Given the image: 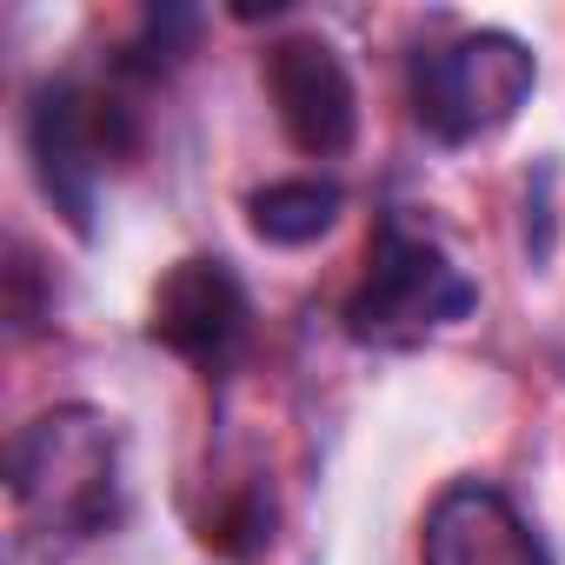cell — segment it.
<instances>
[{
  "mask_svg": "<svg viewBox=\"0 0 565 565\" xmlns=\"http://www.w3.org/2000/svg\"><path fill=\"white\" fill-rule=\"evenodd\" d=\"M8 499L21 532L74 545L120 519V426L94 406H54L8 446Z\"/></svg>",
  "mask_w": 565,
  "mask_h": 565,
  "instance_id": "cell-1",
  "label": "cell"
},
{
  "mask_svg": "<svg viewBox=\"0 0 565 565\" xmlns=\"http://www.w3.org/2000/svg\"><path fill=\"white\" fill-rule=\"evenodd\" d=\"M472 307H479V287L452 266V253L433 233H419L406 213H386L373 233V253H366V279L347 300V333L360 347L406 353V347H426L433 333L459 327Z\"/></svg>",
  "mask_w": 565,
  "mask_h": 565,
  "instance_id": "cell-2",
  "label": "cell"
},
{
  "mask_svg": "<svg viewBox=\"0 0 565 565\" xmlns=\"http://www.w3.org/2000/svg\"><path fill=\"white\" fill-rule=\"evenodd\" d=\"M532 81L539 67L519 34L472 28V34H452L413 54V114L433 140L466 147V140L499 134L532 100Z\"/></svg>",
  "mask_w": 565,
  "mask_h": 565,
  "instance_id": "cell-3",
  "label": "cell"
},
{
  "mask_svg": "<svg viewBox=\"0 0 565 565\" xmlns=\"http://www.w3.org/2000/svg\"><path fill=\"white\" fill-rule=\"evenodd\" d=\"M28 147H34V167H41V186L61 200V213L87 233L94 226V186L107 167H120L134 147H140V127L134 114L100 94V87H81V81H54L34 94V114H28Z\"/></svg>",
  "mask_w": 565,
  "mask_h": 565,
  "instance_id": "cell-4",
  "label": "cell"
},
{
  "mask_svg": "<svg viewBox=\"0 0 565 565\" xmlns=\"http://www.w3.org/2000/svg\"><path fill=\"white\" fill-rule=\"evenodd\" d=\"M266 94L279 107V127L287 140L313 160H333L353 147L360 134V94H353V74L347 61L320 41V34H294L266 54Z\"/></svg>",
  "mask_w": 565,
  "mask_h": 565,
  "instance_id": "cell-5",
  "label": "cell"
},
{
  "mask_svg": "<svg viewBox=\"0 0 565 565\" xmlns=\"http://www.w3.org/2000/svg\"><path fill=\"white\" fill-rule=\"evenodd\" d=\"M246 320H253V307L226 259H180L153 294V340L206 373H220L239 353Z\"/></svg>",
  "mask_w": 565,
  "mask_h": 565,
  "instance_id": "cell-6",
  "label": "cell"
},
{
  "mask_svg": "<svg viewBox=\"0 0 565 565\" xmlns=\"http://www.w3.org/2000/svg\"><path fill=\"white\" fill-rule=\"evenodd\" d=\"M419 552L426 565H552L532 519L486 479H459L433 499Z\"/></svg>",
  "mask_w": 565,
  "mask_h": 565,
  "instance_id": "cell-7",
  "label": "cell"
},
{
  "mask_svg": "<svg viewBox=\"0 0 565 565\" xmlns=\"http://www.w3.org/2000/svg\"><path fill=\"white\" fill-rule=\"evenodd\" d=\"M340 186L333 180H273V186H259L253 193V233L259 239H273V246H307V239H320V233H333V220H340Z\"/></svg>",
  "mask_w": 565,
  "mask_h": 565,
  "instance_id": "cell-8",
  "label": "cell"
}]
</instances>
